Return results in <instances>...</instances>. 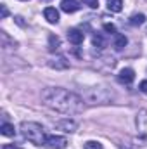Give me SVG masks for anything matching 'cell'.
<instances>
[{
	"instance_id": "obj_10",
	"label": "cell",
	"mask_w": 147,
	"mask_h": 149,
	"mask_svg": "<svg viewBox=\"0 0 147 149\" xmlns=\"http://www.w3.org/2000/svg\"><path fill=\"white\" fill-rule=\"evenodd\" d=\"M126 43H128V38L125 35H116V38H114V49L116 50H123L126 47Z\"/></svg>"
},
{
	"instance_id": "obj_3",
	"label": "cell",
	"mask_w": 147,
	"mask_h": 149,
	"mask_svg": "<svg viewBox=\"0 0 147 149\" xmlns=\"http://www.w3.org/2000/svg\"><path fill=\"white\" fill-rule=\"evenodd\" d=\"M81 97L90 104H109L114 101V92L106 87H90L83 92Z\"/></svg>"
},
{
	"instance_id": "obj_11",
	"label": "cell",
	"mask_w": 147,
	"mask_h": 149,
	"mask_svg": "<svg viewBox=\"0 0 147 149\" xmlns=\"http://www.w3.org/2000/svg\"><path fill=\"white\" fill-rule=\"evenodd\" d=\"M0 132H2V135H5V137H14V134H16L14 125H10V123H3V125L0 127Z\"/></svg>"
},
{
	"instance_id": "obj_15",
	"label": "cell",
	"mask_w": 147,
	"mask_h": 149,
	"mask_svg": "<svg viewBox=\"0 0 147 149\" xmlns=\"http://www.w3.org/2000/svg\"><path fill=\"white\" fill-rule=\"evenodd\" d=\"M146 23V16L144 14H133L132 17H130V24L132 26H140V24H144Z\"/></svg>"
},
{
	"instance_id": "obj_20",
	"label": "cell",
	"mask_w": 147,
	"mask_h": 149,
	"mask_svg": "<svg viewBox=\"0 0 147 149\" xmlns=\"http://www.w3.org/2000/svg\"><path fill=\"white\" fill-rule=\"evenodd\" d=\"M0 16H2V19H5L9 16V9H7L5 3H0Z\"/></svg>"
},
{
	"instance_id": "obj_14",
	"label": "cell",
	"mask_w": 147,
	"mask_h": 149,
	"mask_svg": "<svg viewBox=\"0 0 147 149\" xmlns=\"http://www.w3.org/2000/svg\"><path fill=\"white\" fill-rule=\"evenodd\" d=\"M59 47H61V40H59V37L50 35V37H49V49H50L52 52H55V50H59Z\"/></svg>"
},
{
	"instance_id": "obj_12",
	"label": "cell",
	"mask_w": 147,
	"mask_h": 149,
	"mask_svg": "<svg viewBox=\"0 0 147 149\" xmlns=\"http://www.w3.org/2000/svg\"><path fill=\"white\" fill-rule=\"evenodd\" d=\"M107 9L111 12H119L123 9V0H107Z\"/></svg>"
},
{
	"instance_id": "obj_13",
	"label": "cell",
	"mask_w": 147,
	"mask_h": 149,
	"mask_svg": "<svg viewBox=\"0 0 147 149\" xmlns=\"http://www.w3.org/2000/svg\"><path fill=\"white\" fill-rule=\"evenodd\" d=\"M49 64H50L52 68H57V70H64V68H68V66H69V63H68L64 57H57V59H55V63H54V61H50Z\"/></svg>"
},
{
	"instance_id": "obj_17",
	"label": "cell",
	"mask_w": 147,
	"mask_h": 149,
	"mask_svg": "<svg viewBox=\"0 0 147 149\" xmlns=\"http://www.w3.org/2000/svg\"><path fill=\"white\" fill-rule=\"evenodd\" d=\"M92 42H94V45H95V47H99V49H102V47H104V40H102L101 35H94Z\"/></svg>"
},
{
	"instance_id": "obj_8",
	"label": "cell",
	"mask_w": 147,
	"mask_h": 149,
	"mask_svg": "<svg viewBox=\"0 0 147 149\" xmlns=\"http://www.w3.org/2000/svg\"><path fill=\"white\" fill-rule=\"evenodd\" d=\"M43 16H45V19H47L50 24H57V23H59V12H57L55 7H47V9L43 10Z\"/></svg>"
},
{
	"instance_id": "obj_1",
	"label": "cell",
	"mask_w": 147,
	"mask_h": 149,
	"mask_svg": "<svg viewBox=\"0 0 147 149\" xmlns=\"http://www.w3.org/2000/svg\"><path fill=\"white\" fill-rule=\"evenodd\" d=\"M42 102L52 111L62 114H76L83 111V97L61 87H47L42 92Z\"/></svg>"
},
{
	"instance_id": "obj_2",
	"label": "cell",
	"mask_w": 147,
	"mask_h": 149,
	"mask_svg": "<svg viewBox=\"0 0 147 149\" xmlns=\"http://www.w3.org/2000/svg\"><path fill=\"white\" fill-rule=\"evenodd\" d=\"M21 134L26 141H30L35 146H47V137L45 130L40 123L35 121H23L21 123Z\"/></svg>"
},
{
	"instance_id": "obj_6",
	"label": "cell",
	"mask_w": 147,
	"mask_h": 149,
	"mask_svg": "<svg viewBox=\"0 0 147 149\" xmlns=\"http://www.w3.org/2000/svg\"><path fill=\"white\" fill-rule=\"evenodd\" d=\"M68 40H69L73 45H81L83 40H85V33L80 31V30H76V28H71V30L68 31Z\"/></svg>"
},
{
	"instance_id": "obj_19",
	"label": "cell",
	"mask_w": 147,
	"mask_h": 149,
	"mask_svg": "<svg viewBox=\"0 0 147 149\" xmlns=\"http://www.w3.org/2000/svg\"><path fill=\"white\" fill-rule=\"evenodd\" d=\"M85 5H88L90 9H97L99 7V0H81Z\"/></svg>"
},
{
	"instance_id": "obj_4",
	"label": "cell",
	"mask_w": 147,
	"mask_h": 149,
	"mask_svg": "<svg viewBox=\"0 0 147 149\" xmlns=\"http://www.w3.org/2000/svg\"><path fill=\"white\" fill-rule=\"evenodd\" d=\"M55 128H57V130H62V132H66V134H73V132H76L78 125H76L74 120L64 118V120H61V121L55 123Z\"/></svg>"
},
{
	"instance_id": "obj_18",
	"label": "cell",
	"mask_w": 147,
	"mask_h": 149,
	"mask_svg": "<svg viewBox=\"0 0 147 149\" xmlns=\"http://www.w3.org/2000/svg\"><path fill=\"white\" fill-rule=\"evenodd\" d=\"M104 31H107L109 35H118V33H116V26H114V24H109V23L104 24Z\"/></svg>"
},
{
	"instance_id": "obj_5",
	"label": "cell",
	"mask_w": 147,
	"mask_h": 149,
	"mask_svg": "<svg viewBox=\"0 0 147 149\" xmlns=\"http://www.w3.org/2000/svg\"><path fill=\"white\" fill-rule=\"evenodd\" d=\"M47 146L50 149H64L68 146V141H66V137H61V135H49Z\"/></svg>"
},
{
	"instance_id": "obj_23",
	"label": "cell",
	"mask_w": 147,
	"mask_h": 149,
	"mask_svg": "<svg viewBox=\"0 0 147 149\" xmlns=\"http://www.w3.org/2000/svg\"><path fill=\"white\" fill-rule=\"evenodd\" d=\"M23 2H26V0H23Z\"/></svg>"
},
{
	"instance_id": "obj_21",
	"label": "cell",
	"mask_w": 147,
	"mask_h": 149,
	"mask_svg": "<svg viewBox=\"0 0 147 149\" xmlns=\"http://www.w3.org/2000/svg\"><path fill=\"white\" fill-rule=\"evenodd\" d=\"M139 88L144 92V94H147V80H144V81H140V85H139Z\"/></svg>"
},
{
	"instance_id": "obj_16",
	"label": "cell",
	"mask_w": 147,
	"mask_h": 149,
	"mask_svg": "<svg viewBox=\"0 0 147 149\" xmlns=\"http://www.w3.org/2000/svg\"><path fill=\"white\" fill-rule=\"evenodd\" d=\"M85 149H102V144L97 141H88L85 142Z\"/></svg>"
},
{
	"instance_id": "obj_7",
	"label": "cell",
	"mask_w": 147,
	"mask_h": 149,
	"mask_svg": "<svg viewBox=\"0 0 147 149\" xmlns=\"http://www.w3.org/2000/svg\"><path fill=\"white\" fill-rule=\"evenodd\" d=\"M118 80L121 81V83H132L133 80H135V71L132 70V68H123L121 71H119V74H118Z\"/></svg>"
},
{
	"instance_id": "obj_22",
	"label": "cell",
	"mask_w": 147,
	"mask_h": 149,
	"mask_svg": "<svg viewBox=\"0 0 147 149\" xmlns=\"http://www.w3.org/2000/svg\"><path fill=\"white\" fill-rule=\"evenodd\" d=\"M2 149H21L19 146H14V144H5Z\"/></svg>"
},
{
	"instance_id": "obj_9",
	"label": "cell",
	"mask_w": 147,
	"mask_h": 149,
	"mask_svg": "<svg viewBox=\"0 0 147 149\" xmlns=\"http://www.w3.org/2000/svg\"><path fill=\"white\" fill-rule=\"evenodd\" d=\"M61 9H62L64 12L71 14V12H76V10L80 9V5H78L74 0H62V3H61Z\"/></svg>"
}]
</instances>
